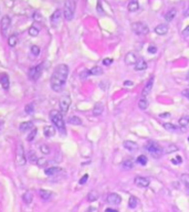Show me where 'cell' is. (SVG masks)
Listing matches in <instances>:
<instances>
[{
	"mask_svg": "<svg viewBox=\"0 0 189 212\" xmlns=\"http://www.w3.org/2000/svg\"><path fill=\"white\" fill-rule=\"evenodd\" d=\"M67 75H69V67L67 64H59L55 67L50 80L52 91L56 92V93H60L62 91L67 83Z\"/></svg>",
	"mask_w": 189,
	"mask_h": 212,
	"instance_id": "obj_1",
	"label": "cell"
},
{
	"mask_svg": "<svg viewBox=\"0 0 189 212\" xmlns=\"http://www.w3.org/2000/svg\"><path fill=\"white\" fill-rule=\"evenodd\" d=\"M49 116H50V121L52 122V124L59 129L60 133L65 134V124H64L62 114L56 109H52L49 114Z\"/></svg>",
	"mask_w": 189,
	"mask_h": 212,
	"instance_id": "obj_2",
	"label": "cell"
},
{
	"mask_svg": "<svg viewBox=\"0 0 189 212\" xmlns=\"http://www.w3.org/2000/svg\"><path fill=\"white\" fill-rule=\"evenodd\" d=\"M145 148L147 149V151L151 154V157L154 158H160L161 155H163V148L160 147V145L157 141L154 140H148L145 145Z\"/></svg>",
	"mask_w": 189,
	"mask_h": 212,
	"instance_id": "obj_3",
	"label": "cell"
},
{
	"mask_svg": "<svg viewBox=\"0 0 189 212\" xmlns=\"http://www.w3.org/2000/svg\"><path fill=\"white\" fill-rule=\"evenodd\" d=\"M76 2H77V0H65L63 14H64V18H65L67 21H71L73 19V17H74Z\"/></svg>",
	"mask_w": 189,
	"mask_h": 212,
	"instance_id": "obj_4",
	"label": "cell"
},
{
	"mask_svg": "<svg viewBox=\"0 0 189 212\" xmlns=\"http://www.w3.org/2000/svg\"><path fill=\"white\" fill-rule=\"evenodd\" d=\"M25 162H27V159H25L23 144L22 143H18L17 150H16V164H17V166L22 167L25 165Z\"/></svg>",
	"mask_w": 189,
	"mask_h": 212,
	"instance_id": "obj_5",
	"label": "cell"
},
{
	"mask_svg": "<svg viewBox=\"0 0 189 212\" xmlns=\"http://www.w3.org/2000/svg\"><path fill=\"white\" fill-rule=\"evenodd\" d=\"M132 30H133V32L136 33L137 35H146L148 34L149 32V28H148V25L146 23H144V22H134V23H132Z\"/></svg>",
	"mask_w": 189,
	"mask_h": 212,
	"instance_id": "obj_6",
	"label": "cell"
},
{
	"mask_svg": "<svg viewBox=\"0 0 189 212\" xmlns=\"http://www.w3.org/2000/svg\"><path fill=\"white\" fill-rule=\"evenodd\" d=\"M42 67H43V64H39L37 67H33L30 69L28 75H29V79L31 80V81H37V80H39V77H40L42 74Z\"/></svg>",
	"mask_w": 189,
	"mask_h": 212,
	"instance_id": "obj_7",
	"label": "cell"
},
{
	"mask_svg": "<svg viewBox=\"0 0 189 212\" xmlns=\"http://www.w3.org/2000/svg\"><path fill=\"white\" fill-rule=\"evenodd\" d=\"M0 25H1V32L4 35H7L8 34V31L10 29V25H11V19L8 16H4L1 19V22H0Z\"/></svg>",
	"mask_w": 189,
	"mask_h": 212,
	"instance_id": "obj_8",
	"label": "cell"
},
{
	"mask_svg": "<svg viewBox=\"0 0 189 212\" xmlns=\"http://www.w3.org/2000/svg\"><path fill=\"white\" fill-rule=\"evenodd\" d=\"M60 109H61V112L62 113H67L69 111V107H70V105H71V98H70V96H63L61 101H60Z\"/></svg>",
	"mask_w": 189,
	"mask_h": 212,
	"instance_id": "obj_9",
	"label": "cell"
},
{
	"mask_svg": "<svg viewBox=\"0 0 189 212\" xmlns=\"http://www.w3.org/2000/svg\"><path fill=\"white\" fill-rule=\"evenodd\" d=\"M149 182H151L149 179L146 178V177H140V176H138V177H136V178L134 179V183L139 188H147L149 186Z\"/></svg>",
	"mask_w": 189,
	"mask_h": 212,
	"instance_id": "obj_10",
	"label": "cell"
},
{
	"mask_svg": "<svg viewBox=\"0 0 189 212\" xmlns=\"http://www.w3.org/2000/svg\"><path fill=\"white\" fill-rule=\"evenodd\" d=\"M106 201H107V203L109 204H119L122 202V198H121V195H117V193L112 192V193H109V195H107Z\"/></svg>",
	"mask_w": 189,
	"mask_h": 212,
	"instance_id": "obj_11",
	"label": "cell"
},
{
	"mask_svg": "<svg viewBox=\"0 0 189 212\" xmlns=\"http://www.w3.org/2000/svg\"><path fill=\"white\" fill-rule=\"evenodd\" d=\"M153 86H154V76H151V79L147 81V83L145 84V86H144L143 91H142V96H143V98H145V97L151 93Z\"/></svg>",
	"mask_w": 189,
	"mask_h": 212,
	"instance_id": "obj_12",
	"label": "cell"
},
{
	"mask_svg": "<svg viewBox=\"0 0 189 212\" xmlns=\"http://www.w3.org/2000/svg\"><path fill=\"white\" fill-rule=\"evenodd\" d=\"M61 17H62V11H61L60 9H56L54 12L52 13L50 20L53 27H58V25H59L60 21H61Z\"/></svg>",
	"mask_w": 189,
	"mask_h": 212,
	"instance_id": "obj_13",
	"label": "cell"
},
{
	"mask_svg": "<svg viewBox=\"0 0 189 212\" xmlns=\"http://www.w3.org/2000/svg\"><path fill=\"white\" fill-rule=\"evenodd\" d=\"M137 55L134 53V52H128V53L125 55V63L127 65H135L136 62H137Z\"/></svg>",
	"mask_w": 189,
	"mask_h": 212,
	"instance_id": "obj_14",
	"label": "cell"
},
{
	"mask_svg": "<svg viewBox=\"0 0 189 212\" xmlns=\"http://www.w3.org/2000/svg\"><path fill=\"white\" fill-rule=\"evenodd\" d=\"M0 84H1V86H2V88L4 90H8L9 88V85H10V81H9V76L7 74H4V73H2V74L0 75Z\"/></svg>",
	"mask_w": 189,
	"mask_h": 212,
	"instance_id": "obj_15",
	"label": "cell"
},
{
	"mask_svg": "<svg viewBox=\"0 0 189 212\" xmlns=\"http://www.w3.org/2000/svg\"><path fill=\"white\" fill-rule=\"evenodd\" d=\"M43 133H44V136L48 138L53 137L55 134V129L52 125H48V126H44L43 127Z\"/></svg>",
	"mask_w": 189,
	"mask_h": 212,
	"instance_id": "obj_16",
	"label": "cell"
},
{
	"mask_svg": "<svg viewBox=\"0 0 189 212\" xmlns=\"http://www.w3.org/2000/svg\"><path fill=\"white\" fill-rule=\"evenodd\" d=\"M123 146H124V148H126L127 150H130V151H134V150L137 149V144L135 143V141H132V140H126L123 143Z\"/></svg>",
	"mask_w": 189,
	"mask_h": 212,
	"instance_id": "obj_17",
	"label": "cell"
},
{
	"mask_svg": "<svg viewBox=\"0 0 189 212\" xmlns=\"http://www.w3.org/2000/svg\"><path fill=\"white\" fill-rule=\"evenodd\" d=\"M147 67V62L143 58H139L137 60V62L135 64V70L136 71H143Z\"/></svg>",
	"mask_w": 189,
	"mask_h": 212,
	"instance_id": "obj_18",
	"label": "cell"
},
{
	"mask_svg": "<svg viewBox=\"0 0 189 212\" xmlns=\"http://www.w3.org/2000/svg\"><path fill=\"white\" fill-rule=\"evenodd\" d=\"M155 32L158 35H164L168 32V25H158L155 28Z\"/></svg>",
	"mask_w": 189,
	"mask_h": 212,
	"instance_id": "obj_19",
	"label": "cell"
},
{
	"mask_svg": "<svg viewBox=\"0 0 189 212\" xmlns=\"http://www.w3.org/2000/svg\"><path fill=\"white\" fill-rule=\"evenodd\" d=\"M104 111V106L102 103H96V104L94 105V107H93V115L94 116H100L102 113Z\"/></svg>",
	"mask_w": 189,
	"mask_h": 212,
	"instance_id": "obj_20",
	"label": "cell"
},
{
	"mask_svg": "<svg viewBox=\"0 0 189 212\" xmlns=\"http://www.w3.org/2000/svg\"><path fill=\"white\" fill-rule=\"evenodd\" d=\"M20 130L21 132H28L30 129H33V123L32 122H23L20 124Z\"/></svg>",
	"mask_w": 189,
	"mask_h": 212,
	"instance_id": "obj_21",
	"label": "cell"
},
{
	"mask_svg": "<svg viewBox=\"0 0 189 212\" xmlns=\"http://www.w3.org/2000/svg\"><path fill=\"white\" fill-rule=\"evenodd\" d=\"M39 195H40V198L43 200H49L52 197V192L49 191V190H46V189H40L39 190Z\"/></svg>",
	"mask_w": 189,
	"mask_h": 212,
	"instance_id": "obj_22",
	"label": "cell"
},
{
	"mask_svg": "<svg viewBox=\"0 0 189 212\" xmlns=\"http://www.w3.org/2000/svg\"><path fill=\"white\" fill-rule=\"evenodd\" d=\"M127 8H128V11H130V12H135V11H137L139 9V4L136 0H130Z\"/></svg>",
	"mask_w": 189,
	"mask_h": 212,
	"instance_id": "obj_23",
	"label": "cell"
},
{
	"mask_svg": "<svg viewBox=\"0 0 189 212\" xmlns=\"http://www.w3.org/2000/svg\"><path fill=\"white\" fill-rule=\"evenodd\" d=\"M32 199H33V195L31 191H25L22 195V200L25 201V204H30L32 202Z\"/></svg>",
	"mask_w": 189,
	"mask_h": 212,
	"instance_id": "obj_24",
	"label": "cell"
},
{
	"mask_svg": "<svg viewBox=\"0 0 189 212\" xmlns=\"http://www.w3.org/2000/svg\"><path fill=\"white\" fill-rule=\"evenodd\" d=\"M176 13H177V11H176V9H172V10H169V11H167L166 12V14H165V20L166 21H172V20H174V18L176 17Z\"/></svg>",
	"mask_w": 189,
	"mask_h": 212,
	"instance_id": "obj_25",
	"label": "cell"
},
{
	"mask_svg": "<svg viewBox=\"0 0 189 212\" xmlns=\"http://www.w3.org/2000/svg\"><path fill=\"white\" fill-rule=\"evenodd\" d=\"M60 170H61V168H59V167H50V168H46L44 172H46V176H53L55 174H58Z\"/></svg>",
	"mask_w": 189,
	"mask_h": 212,
	"instance_id": "obj_26",
	"label": "cell"
},
{
	"mask_svg": "<svg viewBox=\"0 0 189 212\" xmlns=\"http://www.w3.org/2000/svg\"><path fill=\"white\" fill-rule=\"evenodd\" d=\"M28 159H29V161L31 162V164H37L39 158H38V156H37V154H35V151L30 150L29 154H28Z\"/></svg>",
	"mask_w": 189,
	"mask_h": 212,
	"instance_id": "obj_27",
	"label": "cell"
},
{
	"mask_svg": "<svg viewBox=\"0 0 189 212\" xmlns=\"http://www.w3.org/2000/svg\"><path fill=\"white\" fill-rule=\"evenodd\" d=\"M138 199L136 198V197H134V195H132L130 198V201H128V207H130V209H135L137 205H138Z\"/></svg>",
	"mask_w": 189,
	"mask_h": 212,
	"instance_id": "obj_28",
	"label": "cell"
},
{
	"mask_svg": "<svg viewBox=\"0 0 189 212\" xmlns=\"http://www.w3.org/2000/svg\"><path fill=\"white\" fill-rule=\"evenodd\" d=\"M67 122H69V124H71V125H81L82 124V121H81V118L80 117H77V116H71V117H69V119H67Z\"/></svg>",
	"mask_w": 189,
	"mask_h": 212,
	"instance_id": "obj_29",
	"label": "cell"
},
{
	"mask_svg": "<svg viewBox=\"0 0 189 212\" xmlns=\"http://www.w3.org/2000/svg\"><path fill=\"white\" fill-rule=\"evenodd\" d=\"M17 42H18V37L16 35V34H11V35L8 38V44H9V46H11V48L16 46Z\"/></svg>",
	"mask_w": 189,
	"mask_h": 212,
	"instance_id": "obj_30",
	"label": "cell"
},
{
	"mask_svg": "<svg viewBox=\"0 0 189 212\" xmlns=\"http://www.w3.org/2000/svg\"><path fill=\"white\" fill-rule=\"evenodd\" d=\"M178 124L180 127H186L188 126L189 124V116H181L179 119H178Z\"/></svg>",
	"mask_w": 189,
	"mask_h": 212,
	"instance_id": "obj_31",
	"label": "cell"
},
{
	"mask_svg": "<svg viewBox=\"0 0 189 212\" xmlns=\"http://www.w3.org/2000/svg\"><path fill=\"white\" fill-rule=\"evenodd\" d=\"M180 179H181V182L185 185L187 191L189 192V175H187V174H182V175L180 176Z\"/></svg>",
	"mask_w": 189,
	"mask_h": 212,
	"instance_id": "obj_32",
	"label": "cell"
},
{
	"mask_svg": "<svg viewBox=\"0 0 189 212\" xmlns=\"http://www.w3.org/2000/svg\"><path fill=\"white\" fill-rule=\"evenodd\" d=\"M90 75H102L103 74V70L100 67H94L91 70H88Z\"/></svg>",
	"mask_w": 189,
	"mask_h": 212,
	"instance_id": "obj_33",
	"label": "cell"
},
{
	"mask_svg": "<svg viewBox=\"0 0 189 212\" xmlns=\"http://www.w3.org/2000/svg\"><path fill=\"white\" fill-rule=\"evenodd\" d=\"M97 198H98V193H97L95 190H93V191H91L90 193L88 195V200L90 201V202H93V201H95V200H97Z\"/></svg>",
	"mask_w": 189,
	"mask_h": 212,
	"instance_id": "obj_34",
	"label": "cell"
},
{
	"mask_svg": "<svg viewBox=\"0 0 189 212\" xmlns=\"http://www.w3.org/2000/svg\"><path fill=\"white\" fill-rule=\"evenodd\" d=\"M138 107L140 108L142 111H145V109H147V107H148V101H147L146 98H142V100H139Z\"/></svg>",
	"mask_w": 189,
	"mask_h": 212,
	"instance_id": "obj_35",
	"label": "cell"
},
{
	"mask_svg": "<svg viewBox=\"0 0 189 212\" xmlns=\"http://www.w3.org/2000/svg\"><path fill=\"white\" fill-rule=\"evenodd\" d=\"M163 126H164V128L166 130H169V132H175V130L178 129L177 126H175L174 124H170V123H165V124H163Z\"/></svg>",
	"mask_w": 189,
	"mask_h": 212,
	"instance_id": "obj_36",
	"label": "cell"
},
{
	"mask_svg": "<svg viewBox=\"0 0 189 212\" xmlns=\"http://www.w3.org/2000/svg\"><path fill=\"white\" fill-rule=\"evenodd\" d=\"M136 161L138 162L139 165H142V166H145L147 164V157L145 155H139L137 159H136Z\"/></svg>",
	"mask_w": 189,
	"mask_h": 212,
	"instance_id": "obj_37",
	"label": "cell"
},
{
	"mask_svg": "<svg viewBox=\"0 0 189 212\" xmlns=\"http://www.w3.org/2000/svg\"><path fill=\"white\" fill-rule=\"evenodd\" d=\"M133 165H134V162H133L132 159H126L125 161L123 162V168L124 169H132Z\"/></svg>",
	"mask_w": 189,
	"mask_h": 212,
	"instance_id": "obj_38",
	"label": "cell"
},
{
	"mask_svg": "<svg viewBox=\"0 0 189 212\" xmlns=\"http://www.w3.org/2000/svg\"><path fill=\"white\" fill-rule=\"evenodd\" d=\"M177 150H178V147L172 144V145H168L167 147H166L165 153H166V154H170V153H175V151H177Z\"/></svg>",
	"mask_w": 189,
	"mask_h": 212,
	"instance_id": "obj_39",
	"label": "cell"
},
{
	"mask_svg": "<svg viewBox=\"0 0 189 212\" xmlns=\"http://www.w3.org/2000/svg\"><path fill=\"white\" fill-rule=\"evenodd\" d=\"M37 133H38V129L37 128H33V129H31V132H30V134L28 135V141H32L35 138V136H37Z\"/></svg>",
	"mask_w": 189,
	"mask_h": 212,
	"instance_id": "obj_40",
	"label": "cell"
},
{
	"mask_svg": "<svg viewBox=\"0 0 189 212\" xmlns=\"http://www.w3.org/2000/svg\"><path fill=\"white\" fill-rule=\"evenodd\" d=\"M38 34H39V29L37 28V27H34V25L30 27V29H29V35H31V37H37Z\"/></svg>",
	"mask_w": 189,
	"mask_h": 212,
	"instance_id": "obj_41",
	"label": "cell"
},
{
	"mask_svg": "<svg viewBox=\"0 0 189 212\" xmlns=\"http://www.w3.org/2000/svg\"><path fill=\"white\" fill-rule=\"evenodd\" d=\"M40 150H41L42 154L44 155H49L50 154V147L48 145H46V144H43V145H40Z\"/></svg>",
	"mask_w": 189,
	"mask_h": 212,
	"instance_id": "obj_42",
	"label": "cell"
},
{
	"mask_svg": "<svg viewBox=\"0 0 189 212\" xmlns=\"http://www.w3.org/2000/svg\"><path fill=\"white\" fill-rule=\"evenodd\" d=\"M31 53L34 56H38L39 54H40V48L38 46H31Z\"/></svg>",
	"mask_w": 189,
	"mask_h": 212,
	"instance_id": "obj_43",
	"label": "cell"
},
{
	"mask_svg": "<svg viewBox=\"0 0 189 212\" xmlns=\"http://www.w3.org/2000/svg\"><path fill=\"white\" fill-rule=\"evenodd\" d=\"M34 111V106L33 104H28L27 106L25 107V112L27 113V114H31V113Z\"/></svg>",
	"mask_w": 189,
	"mask_h": 212,
	"instance_id": "obj_44",
	"label": "cell"
},
{
	"mask_svg": "<svg viewBox=\"0 0 189 212\" xmlns=\"http://www.w3.org/2000/svg\"><path fill=\"white\" fill-rule=\"evenodd\" d=\"M37 164H38L39 167H46L48 165V160L46 158H39Z\"/></svg>",
	"mask_w": 189,
	"mask_h": 212,
	"instance_id": "obj_45",
	"label": "cell"
},
{
	"mask_svg": "<svg viewBox=\"0 0 189 212\" xmlns=\"http://www.w3.org/2000/svg\"><path fill=\"white\" fill-rule=\"evenodd\" d=\"M112 63H113V59L105 58L104 60H103V64H104V65H106V67H109V65H111Z\"/></svg>",
	"mask_w": 189,
	"mask_h": 212,
	"instance_id": "obj_46",
	"label": "cell"
},
{
	"mask_svg": "<svg viewBox=\"0 0 189 212\" xmlns=\"http://www.w3.org/2000/svg\"><path fill=\"white\" fill-rule=\"evenodd\" d=\"M88 180V175H84L83 177L79 180V183H80V185H84Z\"/></svg>",
	"mask_w": 189,
	"mask_h": 212,
	"instance_id": "obj_47",
	"label": "cell"
},
{
	"mask_svg": "<svg viewBox=\"0 0 189 212\" xmlns=\"http://www.w3.org/2000/svg\"><path fill=\"white\" fill-rule=\"evenodd\" d=\"M172 164H175V165H177V164H181L182 162V158H181L180 156H178V157H176V158H174L172 160Z\"/></svg>",
	"mask_w": 189,
	"mask_h": 212,
	"instance_id": "obj_48",
	"label": "cell"
},
{
	"mask_svg": "<svg viewBox=\"0 0 189 212\" xmlns=\"http://www.w3.org/2000/svg\"><path fill=\"white\" fill-rule=\"evenodd\" d=\"M148 52L151 54L156 53V52H157V48H156L155 46H148Z\"/></svg>",
	"mask_w": 189,
	"mask_h": 212,
	"instance_id": "obj_49",
	"label": "cell"
},
{
	"mask_svg": "<svg viewBox=\"0 0 189 212\" xmlns=\"http://www.w3.org/2000/svg\"><path fill=\"white\" fill-rule=\"evenodd\" d=\"M88 75H90V72H88V70H84V72H83V73H81L80 76H81V79H85Z\"/></svg>",
	"mask_w": 189,
	"mask_h": 212,
	"instance_id": "obj_50",
	"label": "cell"
},
{
	"mask_svg": "<svg viewBox=\"0 0 189 212\" xmlns=\"http://www.w3.org/2000/svg\"><path fill=\"white\" fill-rule=\"evenodd\" d=\"M182 34H184L185 37H189V25H187L185 29H184V31H182Z\"/></svg>",
	"mask_w": 189,
	"mask_h": 212,
	"instance_id": "obj_51",
	"label": "cell"
},
{
	"mask_svg": "<svg viewBox=\"0 0 189 212\" xmlns=\"http://www.w3.org/2000/svg\"><path fill=\"white\" fill-rule=\"evenodd\" d=\"M182 95L185 96L186 98H188L189 100V90H185V91H182Z\"/></svg>",
	"mask_w": 189,
	"mask_h": 212,
	"instance_id": "obj_52",
	"label": "cell"
},
{
	"mask_svg": "<svg viewBox=\"0 0 189 212\" xmlns=\"http://www.w3.org/2000/svg\"><path fill=\"white\" fill-rule=\"evenodd\" d=\"M169 116H170L169 113H161L159 115V117H161V118H166V117H169Z\"/></svg>",
	"mask_w": 189,
	"mask_h": 212,
	"instance_id": "obj_53",
	"label": "cell"
},
{
	"mask_svg": "<svg viewBox=\"0 0 189 212\" xmlns=\"http://www.w3.org/2000/svg\"><path fill=\"white\" fill-rule=\"evenodd\" d=\"M124 85H125V86H132V85H133V82H130V81H125V82H124Z\"/></svg>",
	"mask_w": 189,
	"mask_h": 212,
	"instance_id": "obj_54",
	"label": "cell"
},
{
	"mask_svg": "<svg viewBox=\"0 0 189 212\" xmlns=\"http://www.w3.org/2000/svg\"><path fill=\"white\" fill-rule=\"evenodd\" d=\"M33 17H37V18H35V20L40 21V14H39L38 12H35V13H34V14H33Z\"/></svg>",
	"mask_w": 189,
	"mask_h": 212,
	"instance_id": "obj_55",
	"label": "cell"
},
{
	"mask_svg": "<svg viewBox=\"0 0 189 212\" xmlns=\"http://www.w3.org/2000/svg\"><path fill=\"white\" fill-rule=\"evenodd\" d=\"M105 212H118V211H116V210H113V209H106V210H105Z\"/></svg>",
	"mask_w": 189,
	"mask_h": 212,
	"instance_id": "obj_56",
	"label": "cell"
},
{
	"mask_svg": "<svg viewBox=\"0 0 189 212\" xmlns=\"http://www.w3.org/2000/svg\"><path fill=\"white\" fill-rule=\"evenodd\" d=\"M187 79L189 80V71H188V74H187Z\"/></svg>",
	"mask_w": 189,
	"mask_h": 212,
	"instance_id": "obj_57",
	"label": "cell"
},
{
	"mask_svg": "<svg viewBox=\"0 0 189 212\" xmlns=\"http://www.w3.org/2000/svg\"><path fill=\"white\" fill-rule=\"evenodd\" d=\"M189 13V8H188V11H187V12H186V14H188Z\"/></svg>",
	"mask_w": 189,
	"mask_h": 212,
	"instance_id": "obj_58",
	"label": "cell"
},
{
	"mask_svg": "<svg viewBox=\"0 0 189 212\" xmlns=\"http://www.w3.org/2000/svg\"><path fill=\"white\" fill-rule=\"evenodd\" d=\"M188 141H189V137H188Z\"/></svg>",
	"mask_w": 189,
	"mask_h": 212,
	"instance_id": "obj_59",
	"label": "cell"
}]
</instances>
